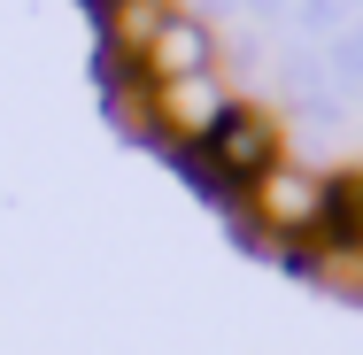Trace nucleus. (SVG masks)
I'll return each mask as SVG.
<instances>
[{"mask_svg":"<svg viewBox=\"0 0 363 355\" xmlns=\"http://www.w3.org/2000/svg\"><path fill=\"white\" fill-rule=\"evenodd\" d=\"M240 108V93H232V77L224 70H201V77H170V85H147L140 101H132V124H140L147 140H162L170 154L178 147H201L217 132L224 116Z\"/></svg>","mask_w":363,"mask_h":355,"instance_id":"7ed1b4c3","label":"nucleus"},{"mask_svg":"<svg viewBox=\"0 0 363 355\" xmlns=\"http://www.w3.org/2000/svg\"><path fill=\"white\" fill-rule=\"evenodd\" d=\"M201 70H224V31L209 16H194V8H170V23L147 39V55H140V77L147 85H170V77H201Z\"/></svg>","mask_w":363,"mask_h":355,"instance_id":"20e7f679","label":"nucleus"},{"mask_svg":"<svg viewBox=\"0 0 363 355\" xmlns=\"http://www.w3.org/2000/svg\"><path fill=\"white\" fill-rule=\"evenodd\" d=\"M93 8H108V0H93Z\"/></svg>","mask_w":363,"mask_h":355,"instance_id":"0eeeda50","label":"nucleus"},{"mask_svg":"<svg viewBox=\"0 0 363 355\" xmlns=\"http://www.w3.org/2000/svg\"><path fill=\"white\" fill-rule=\"evenodd\" d=\"M279 154H286V132H279V116H271L263 101H240V108H232V116H224V124H217L201 147H178L170 162H178V170H186L201 193H217V201H240V193H247V186H255V178H263Z\"/></svg>","mask_w":363,"mask_h":355,"instance_id":"f257e3e1","label":"nucleus"},{"mask_svg":"<svg viewBox=\"0 0 363 355\" xmlns=\"http://www.w3.org/2000/svg\"><path fill=\"white\" fill-rule=\"evenodd\" d=\"M240 209H247V240H263L271 255H294V247L317 240V216H325V170L279 154V162L240 193Z\"/></svg>","mask_w":363,"mask_h":355,"instance_id":"f03ea898","label":"nucleus"},{"mask_svg":"<svg viewBox=\"0 0 363 355\" xmlns=\"http://www.w3.org/2000/svg\"><path fill=\"white\" fill-rule=\"evenodd\" d=\"M325 70H333V93L363 101V23H348V31L325 39Z\"/></svg>","mask_w":363,"mask_h":355,"instance_id":"423d86ee","label":"nucleus"},{"mask_svg":"<svg viewBox=\"0 0 363 355\" xmlns=\"http://www.w3.org/2000/svg\"><path fill=\"white\" fill-rule=\"evenodd\" d=\"M317 247H363V170H325Z\"/></svg>","mask_w":363,"mask_h":355,"instance_id":"39448f33","label":"nucleus"}]
</instances>
